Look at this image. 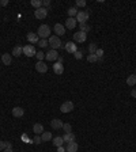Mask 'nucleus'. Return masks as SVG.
<instances>
[{
	"mask_svg": "<svg viewBox=\"0 0 136 152\" xmlns=\"http://www.w3.org/2000/svg\"><path fill=\"white\" fill-rule=\"evenodd\" d=\"M38 37H40L41 40H46L48 37H50V27L48 25H41L38 27V31H37Z\"/></svg>",
	"mask_w": 136,
	"mask_h": 152,
	"instance_id": "1",
	"label": "nucleus"
},
{
	"mask_svg": "<svg viewBox=\"0 0 136 152\" xmlns=\"http://www.w3.org/2000/svg\"><path fill=\"white\" fill-rule=\"evenodd\" d=\"M48 44H49L50 46H52V49H54V50L60 49V48L63 46V45H61V41H60V38L57 36H50Z\"/></svg>",
	"mask_w": 136,
	"mask_h": 152,
	"instance_id": "2",
	"label": "nucleus"
},
{
	"mask_svg": "<svg viewBox=\"0 0 136 152\" xmlns=\"http://www.w3.org/2000/svg\"><path fill=\"white\" fill-rule=\"evenodd\" d=\"M89 18H90V14L87 11H79L76 15V22H79V25L80 23H86Z\"/></svg>",
	"mask_w": 136,
	"mask_h": 152,
	"instance_id": "3",
	"label": "nucleus"
},
{
	"mask_svg": "<svg viewBox=\"0 0 136 152\" xmlns=\"http://www.w3.org/2000/svg\"><path fill=\"white\" fill-rule=\"evenodd\" d=\"M23 53L26 54L27 57H33V56H36L37 52H36V48H34V45H26V46H23Z\"/></svg>",
	"mask_w": 136,
	"mask_h": 152,
	"instance_id": "4",
	"label": "nucleus"
},
{
	"mask_svg": "<svg viewBox=\"0 0 136 152\" xmlns=\"http://www.w3.org/2000/svg\"><path fill=\"white\" fill-rule=\"evenodd\" d=\"M87 40V34L83 31H78L73 34V41H75V44H82V42H84Z\"/></svg>",
	"mask_w": 136,
	"mask_h": 152,
	"instance_id": "5",
	"label": "nucleus"
},
{
	"mask_svg": "<svg viewBox=\"0 0 136 152\" xmlns=\"http://www.w3.org/2000/svg\"><path fill=\"white\" fill-rule=\"evenodd\" d=\"M72 110H73V103L71 101H67V102H64L60 106V112L61 113H71Z\"/></svg>",
	"mask_w": 136,
	"mask_h": 152,
	"instance_id": "6",
	"label": "nucleus"
},
{
	"mask_svg": "<svg viewBox=\"0 0 136 152\" xmlns=\"http://www.w3.org/2000/svg\"><path fill=\"white\" fill-rule=\"evenodd\" d=\"M46 15H48V8H44V7H41V8H37L34 11V16L37 19H44L46 18Z\"/></svg>",
	"mask_w": 136,
	"mask_h": 152,
	"instance_id": "7",
	"label": "nucleus"
},
{
	"mask_svg": "<svg viewBox=\"0 0 136 152\" xmlns=\"http://www.w3.org/2000/svg\"><path fill=\"white\" fill-rule=\"evenodd\" d=\"M63 125H64V122L61 120H59V118H53V120L50 121V126H52V129H54V130L63 129Z\"/></svg>",
	"mask_w": 136,
	"mask_h": 152,
	"instance_id": "8",
	"label": "nucleus"
},
{
	"mask_svg": "<svg viewBox=\"0 0 136 152\" xmlns=\"http://www.w3.org/2000/svg\"><path fill=\"white\" fill-rule=\"evenodd\" d=\"M64 49L67 50L68 53H75L78 50V46L75 42H72V41H68L67 44H65V46H64Z\"/></svg>",
	"mask_w": 136,
	"mask_h": 152,
	"instance_id": "9",
	"label": "nucleus"
},
{
	"mask_svg": "<svg viewBox=\"0 0 136 152\" xmlns=\"http://www.w3.org/2000/svg\"><path fill=\"white\" fill-rule=\"evenodd\" d=\"M45 58L48 61H54V60H57L59 58V54H57V50L54 49H50L48 53L45 54Z\"/></svg>",
	"mask_w": 136,
	"mask_h": 152,
	"instance_id": "10",
	"label": "nucleus"
},
{
	"mask_svg": "<svg viewBox=\"0 0 136 152\" xmlns=\"http://www.w3.org/2000/svg\"><path fill=\"white\" fill-rule=\"evenodd\" d=\"M27 41L30 42V45H33V44H38V41H40V37H38V34L37 33H29L27 34Z\"/></svg>",
	"mask_w": 136,
	"mask_h": 152,
	"instance_id": "11",
	"label": "nucleus"
},
{
	"mask_svg": "<svg viewBox=\"0 0 136 152\" xmlns=\"http://www.w3.org/2000/svg\"><path fill=\"white\" fill-rule=\"evenodd\" d=\"M54 33H56L57 37L64 36V34H65V26L60 25V23H56V25H54Z\"/></svg>",
	"mask_w": 136,
	"mask_h": 152,
	"instance_id": "12",
	"label": "nucleus"
},
{
	"mask_svg": "<svg viewBox=\"0 0 136 152\" xmlns=\"http://www.w3.org/2000/svg\"><path fill=\"white\" fill-rule=\"evenodd\" d=\"M36 71L40 72V73H45V72H48V65L44 61H38L36 64Z\"/></svg>",
	"mask_w": 136,
	"mask_h": 152,
	"instance_id": "13",
	"label": "nucleus"
},
{
	"mask_svg": "<svg viewBox=\"0 0 136 152\" xmlns=\"http://www.w3.org/2000/svg\"><path fill=\"white\" fill-rule=\"evenodd\" d=\"M76 19L75 18H68L67 21H65V29H68V30H72V29H75L76 27Z\"/></svg>",
	"mask_w": 136,
	"mask_h": 152,
	"instance_id": "14",
	"label": "nucleus"
},
{
	"mask_svg": "<svg viewBox=\"0 0 136 152\" xmlns=\"http://www.w3.org/2000/svg\"><path fill=\"white\" fill-rule=\"evenodd\" d=\"M79 145H78L76 141H72V143H68L67 147H65V152H76Z\"/></svg>",
	"mask_w": 136,
	"mask_h": 152,
	"instance_id": "15",
	"label": "nucleus"
},
{
	"mask_svg": "<svg viewBox=\"0 0 136 152\" xmlns=\"http://www.w3.org/2000/svg\"><path fill=\"white\" fill-rule=\"evenodd\" d=\"M1 61H3L4 65H11V63H12V56L8 53L1 54Z\"/></svg>",
	"mask_w": 136,
	"mask_h": 152,
	"instance_id": "16",
	"label": "nucleus"
},
{
	"mask_svg": "<svg viewBox=\"0 0 136 152\" xmlns=\"http://www.w3.org/2000/svg\"><path fill=\"white\" fill-rule=\"evenodd\" d=\"M53 72L54 73H57V75H61V73L64 72V65L63 64H60V63L53 64Z\"/></svg>",
	"mask_w": 136,
	"mask_h": 152,
	"instance_id": "17",
	"label": "nucleus"
},
{
	"mask_svg": "<svg viewBox=\"0 0 136 152\" xmlns=\"http://www.w3.org/2000/svg\"><path fill=\"white\" fill-rule=\"evenodd\" d=\"M23 114H25V110H23L22 107H14L12 109V116L14 117L21 118V117H23Z\"/></svg>",
	"mask_w": 136,
	"mask_h": 152,
	"instance_id": "18",
	"label": "nucleus"
},
{
	"mask_svg": "<svg viewBox=\"0 0 136 152\" xmlns=\"http://www.w3.org/2000/svg\"><path fill=\"white\" fill-rule=\"evenodd\" d=\"M63 140H64V143H72V141H75V134L71 132V133H65L63 136Z\"/></svg>",
	"mask_w": 136,
	"mask_h": 152,
	"instance_id": "19",
	"label": "nucleus"
},
{
	"mask_svg": "<svg viewBox=\"0 0 136 152\" xmlns=\"http://www.w3.org/2000/svg\"><path fill=\"white\" fill-rule=\"evenodd\" d=\"M52 140H53L52 143H53V145H54V147H61V145L64 144L63 137H60V136H56V137H53Z\"/></svg>",
	"mask_w": 136,
	"mask_h": 152,
	"instance_id": "20",
	"label": "nucleus"
},
{
	"mask_svg": "<svg viewBox=\"0 0 136 152\" xmlns=\"http://www.w3.org/2000/svg\"><path fill=\"white\" fill-rule=\"evenodd\" d=\"M33 132L36 134H42L44 133V126L41 125V124H34L33 126Z\"/></svg>",
	"mask_w": 136,
	"mask_h": 152,
	"instance_id": "21",
	"label": "nucleus"
},
{
	"mask_svg": "<svg viewBox=\"0 0 136 152\" xmlns=\"http://www.w3.org/2000/svg\"><path fill=\"white\" fill-rule=\"evenodd\" d=\"M22 53H23V46H19L18 45V46H15V48L12 49V54L15 56V57H19Z\"/></svg>",
	"mask_w": 136,
	"mask_h": 152,
	"instance_id": "22",
	"label": "nucleus"
},
{
	"mask_svg": "<svg viewBox=\"0 0 136 152\" xmlns=\"http://www.w3.org/2000/svg\"><path fill=\"white\" fill-rule=\"evenodd\" d=\"M127 84L131 86V87H133V86L136 84V75H129L127 77Z\"/></svg>",
	"mask_w": 136,
	"mask_h": 152,
	"instance_id": "23",
	"label": "nucleus"
},
{
	"mask_svg": "<svg viewBox=\"0 0 136 152\" xmlns=\"http://www.w3.org/2000/svg\"><path fill=\"white\" fill-rule=\"evenodd\" d=\"M41 139H42V141H49V140H52L53 137H52V133H50V132H44V133L41 134Z\"/></svg>",
	"mask_w": 136,
	"mask_h": 152,
	"instance_id": "24",
	"label": "nucleus"
},
{
	"mask_svg": "<svg viewBox=\"0 0 136 152\" xmlns=\"http://www.w3.org/2000/svg\"><path fill=\"white\" fill-rule=\"evenodd\" d=\"M67 12H68V15H69V18H73V16H76L78 15L79 11L76 10V7H71V8H68Z\"/></svg>",
	"mask_w": 136,
	"mask_h": 152,
	"instance_id": "25",
	"label": "nucleus"
},
{
	"mask_svg": "<svg viewBox=\"0 0 136 152\" xmlns=\"http://www.w3.org/2000/svg\"><path fill=\"white\" fill-rule=\"evenodd\" d=\"M79 29H80V31L86 33V34H87V31H90L91 30V27L89 26L87 23H80V25H79Z\"/></svg>",
	"mask_w": 136,
	"mask_h": 152,
	"instance_id": "26",
	"label": "nucleus"
},
{
	"mask_svg": "<svg viewBox=\"0 0 136 152\" xmlns=\"http://www.w3.org/2000/svg\"><path fill=\"white\" fill-rule=\"evenodd\" d=\"M98 50V46H97V44L95 42H93V44L89 45V52H90V54H95V52Z\"/></svg>",
	"mask_w": 136,
	"mask_h": 152,
	"instance_id": "27",
	"label": "nucleus"
},
{
	"mask_svg": "<svg viewBox=\"0 0 136 152\" xmlns=\"http://www.w3.org/2000/svg\"><path fill=\"white\" fill-rule=\"evenodd\" d=\"M87 61L89 63H97V61H100V58L97 57V54H89L87 56Z\"/></svg>",
	"mask_w": 136,
	"mask_h": 152,
	"instance_id": "28",
	"label": "nucleus"
},
{
	"mask_svg": "<svg viewBox=\"0 0 136 152\" xmlns=\"http://www.w3.org/2000/svg\"><path fill=\"white\" fill-rule=\"evenodd\" d=\"M30 4H32L33 7H36V10H37V8H41V7H42V1H41V0H32Z\"/></svg>",
	"mask_w": 136,
	"mask_h": 152,
	"instance_id": "29",
	"label": "nucleus"
},
{
	"mask_svg": "<svg viewBox=\"0 0 136 152\" xmlns=\"http://www.w3.org/2000/svg\"><path fill=\"white\" fill-rule=\"evenodd\" d=\"M63 129L65 133H71V132H72V126H71V124H64Z\"/></svg>",
	"mask_w": 136,
	"mask_h": 152,
	"instance_id": "30",
	"label": "nucleus"
},
{
	"mask_svg": "<svg viewBox=\"0 0 136 152\" xmlns=\"http://www.w3.org/2000/svg\"><path fill=\"white\" fill-rule=\"evenodd\" d=\"M36 57L38 58V61H44V58H45V53H42V52H37Z\"/></svg>",
	"mask_w": 136,
	"mask_h": 152,
	"instance_id": "31",
	"label": "nucleus"
},
{
	"mask_svg": "<svg viewBox=\"0 0 136 152\" xmlns=\"http://www.w3.org/2000/svg\"><path fill=\"white\" fill-rule=\"evenodd\" d=\"M46 45H49L46 40H40L38 41V46H40V48H46Z\"/></svg>",
	"mask_w": 136,
	"mask_h": 152,
	"instance_id": "32",
	"label": "nucleus"
},
{
	"mask_svg": "<svg viewBox=\"0 0 136 152\" xmlns=\"http://www.w3.org/2000/svg\"><path fill=\"white\" fill-rule=\"evenodd\" d=\"M76 7H86V1L84 0H76Z\"/></svg>",
	"mask_w": 136,
	"mask_h": 152,
	"instance_id": "33",
	"label": "nucleus"
},
{
	"mask_svg": "<svg viewBox=\"0 0 136 152\" xmlns=\"http://www.w3.org/2000/svg\"><path fill=\"white\" fill-rule=\"evenodd\" d=\"M33 143H36V144H41V143H42V139H41V136H38V134H37L36 137H34V140H33Z\"/></svg>",
	"mask_w": 136,
	"mask_h": 152,
	"instance_id": "34",
	"label": "nucleus"
},
{
	"mask_svg": "<svg viewBox=\"0 0 136 152\" xmlns=\"http://www.w3.org/2000/svg\"><path fill=\"white\" fill-rule=\"evenodd\" d=\"M73 56H75V58H76V60H80V58L83 57V54H82V52H79V50H76V52L73 53Z\"/></svg>",
	"mask_w": 136,
	"mask_h": 152,
	"instance_id": "35",
	"label": "nucleus"
},
{
	"mask_svg": "<svg viewBox=\"0 0 136 152\" xmlns=\"http://www.w3.org/2000/svg\"><path fill=\"white\" fill-rule=\"evenodd\" d=\"M95 54H97V57L100 58V60H102V54H104V50H102V49H98L97 52H95Z\"/></svg>",
	"mask_w": 136,
	"mask_h": 152,
	"instance_id": "36",
	"label": "nucleus"
},
{
	"mask_svg": "<svg viewBox=\"0 0 136 152\" xmlns=\"http://www.w3.org/2000/svg\"><path fill=\"white\" fill-rule=\"evenodd\" d=\"M5 149V141L0 140V151H4Z\"/></svg>",
	"mask_w": 136,
	"mask_h": 152,
	"instance_id": "37",
	"label": "nucleus"
},
{
	"mask_svg": "<svg viewBox=\"0 0 136 152\" xmlns=\"http://www.w3.org/2000/svg\"><path fill=\"white\" fill-rule=\"evenodd\" d=\"M42 5H44V8L49 7V5H50V0H44V1H42Z\"/></svg>",
	"mask_w": 136,
	"mask_h": 152,
	"instance_id": "38",
	"label": "nucleus"
},
{
	"mask_svg": "<svg viewBox=\"0 0 136 152\" xmlns=\"http://www.w3.org/2000/svg\"><path fill=\"white\" fill-rule=\"evenodd\" d=\"M5 149H12V144L10 141H5Z\"/></svg>",
	"mask_w": 136,
	"mask_h": 152,
	"instance_id": "39",
	"label": "nucleus"
},
{
	"mask_svg": "<svg viewBox=\"0 0 136 152\" xmlns=\"http://www.w3.org/2000/svg\"><path fill=\"white\" fill-rule=\"evenodd\" d=\"M7 4H8V0H1V1H0V5H1V7H5Z\"/></svg>",
	"mask_w": 136,
	"mask_h": 152,
	"instance_id": "40",
	"label": "nucleus"
},
{
	"mask_svg": "<svg viewBox=\"0 0 136 152\" xmlns=\"http://www.w3.org/2000/svg\"><path fill=\"white\" fill-rule=\"evenodd\" d=\"M57 152H65V148L61 145V147H57Z\"/></svg>",
	"mask_w": 136,
	"mask_h": 152,
	"instance_id": "41",
	"label": "nucleus"
},
{
	"mask_svg": "<svg viewBox=\"0 0 136 152\" xmlns=\"http://www.w3.org/2000/svg\"><path fill=\"white\" fill-rule=\"evenodd\" d=\"M131 97H132V98H136V88L131 91Z\"/></svg>",
	"mask_w": 136,
	"mask_h": 152,
	"instance_id": "42",
	"label": "nucleus"
},
{
	"mask_svg": "<svg viewBox=\"0 0 136 152\" xmlns=\"http://www.w3.org/2000/svg\"><path fill=\"white\" fill-rule=\"evenodd\" d=\"M57 60H59V61H57V63H60V64H63V61H64V58L61 57V56H59V58H57Z\"/></svg>",
	"mask_w": 136,
	"mask_h": 152,
	"instance_id": "43",
	"label": "nucleus"
},
{
	"mask_svg": "<svg viewBox=\"0 0 136 152\" xmlns=\"http://www.w3.org/2000/svg\"><path fill=\"white\" fill-rule=\"evenodd\" d=\"M3 152H14V151H12V149H4Z\"/></svg>",
	"mask_w": 136,
	"mask_h": 152,
	"instance_id": "44",
	"label": "nucleus"
},
{
	"mask_svg": "<svg viewBox=\"0 0 136 152\" xmlns=\"http://www.w3.org/2000/svg\"><path fill=\"white\" fill-rule=\"evenodd\" d=\"M135 75H136V69H135Z\"/></svg>",
	"mask_w": 136,
	"mask_h": 152,
	"instance_id": "45",
	"label": "nucleus"
}]
</instances>
